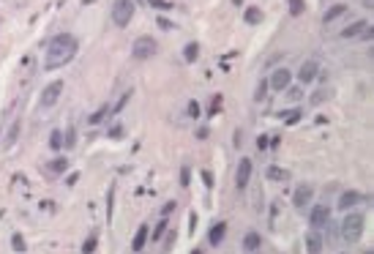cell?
<instances>
[{"label": "cell", "mask_w": 374, "mask_h": 254, "mask_svg": "<svg viewBox=\"0 0 374 254\" xmlns=\"http://www.w3.org/2000/svg\"><path fill=\"white\" fill-rule=\"evenodd\" d=\"M248 181H252V162H248V159H240L238 175H235V183H238V189H246Z\"/></svg>", "instance_id": "obj_9"}, {"label": "cell", "mask_w": 374, "mask_h": 254, "mask_svg": "<svg viewBox=\"0 0 374 254\" xmlns=\"http://www.w3.org/2000/svg\"><path fill=\"white\" fill-rule=\"evenodd\" d=\"M77 55V39L71 33H58L52 41L47 44V58H44V69H60V66L71 63Z\"/></svg>", "instance_id": "obj_1"}, {"label": "cell", "mask_w": 374, "mask_h": 254, "mask_svg": "<svg viewBox=\"0 0 374 254\" xmlns=\"http://www.w3.org/2000/svg\"><path fill=\"white\" fill-rule=\"evenodd\" d=\"M145 238H148V224H142L140 230H137V235H134L132 249H134V251H142V249H145Z\"/></svg>", "instance_id": "obj_15"}, {"label": "cell", "mask_w": 374, "mask_h": 254, "mask_svg": "<svg viewBox=\"0 0 374 254\" xmlns=\"http://www.w3.org/2000/svg\"><path fill=\"white\" fill-rule=\"evenodd\" d=\"M325 98H330V90L325 88L322 93H314V96H311V104H320V101H325Z\"/></svg>", "instance_id": "obj_25"}, {"label": "cell", "mask_w": 374, "mask_h": 254, "mask_svg": "<svg viewBox=\"0 0 374 254\" xmlns=\"http://www.w3.org/2000/svg\"><path fill=\"white\" fill-rule=\"evenodd\" d=\"M306 246H309V251H320L322 249V238L317 232H311L309 238H306Z\"/></svg>", "instance_id": "obj_19"}, {"label": "cell", "mask_w": 374, "mask_h": 254, "mask_svg": "<svg viewBox=\"0 0 374 254\" xmlns=\"http://www.w3.org/2000/svg\"><path fill=\"white\" fill-rule=\"evenodd\" d=\"M317 71H320V66H317V60H306V63L298 69V79L301 82H311V79L317 77Z\"/></svg>", "instance_id": "obj_10"}, {"label": "cell", "mask_w": 374, "mask_h": 254, "mask_svg": "<svg viewBox=\"0 0 374 254\" xmlns=\"http://www.w3.org/2000/svg\"><path fill=\"white\" fill-rule=\"evenodd\" d=\"M360 235H363V216L360 213H350L344 216V221H341V240L344 243H358Z\"/></svg>", "instance_id": "obj_2"}, {"label": "cell", "mask_w": 374, "mask_h": 254, "mask_svg": "<svg viewBox=\"0 0 374 254\" xmlns=\"http://www.w3.org/2000/svg\"><path fill=\"white\" fill-rule=\"evenodd\" d=\"M358 200H360L358 191H344V194H341V200H339V208H341V210H347V208H352Z\"/></svg>", "instance_id": "obj_16"}, {"label": "cell", "mask_w": 374, "mask_h": 254, "mask_svg": "<svg viewBox=\"0 0 374 254\" xmlns=\"http://www.w3.org/2000/svg\"><path fill=\"white\" fill-rule=\"evenodd\" d=\"M183 58L189 60V63H194V60L199 58V47H197V44H186V49H183Z\"/></svg>", "instance_id": "obj_20"}, {"label": "cell", "mask_w": 374, "mask_h": 254, "mask_svg": "<svg viewBox=\"0 0 374 254\" xmlns=\"http://www.w3.org/2000/svg\"><path fill=\"white\" fill-rule=\"evenodd\" d=\"M224 235H227V224H224V221H219V224L210 227V232H208V243H210V246H219L221 240H224Z\"/></svg>", "instance_id": "obj_11"}, {"label": "cell", "mask_w": 374, "mask_h": 254, "mask_svg": "<svg viewBox=\"0 0 374 254\" xmlns=\"http://www.w3.org/2000/svg\"><path fill=\"white\" fill-rule=\"evenodd\" d=\"M60 93H63V82L60 79H55V82H49L47 88H44V93H41V107H55L58 104V98H60Z\"/></svg>", "instance_id": "obj_5"}, {"label": "cell", "mask_w": 374, "mask_h": 254, "mask_svg": "<svg viewBox=\"0 0 374 254\" xmlns=\"http://www.w3.org/2000/svg\"><path fill=\"white\" fill-rule=\"evenodd\" d=\"M243 20H246V25H260V22H263V11H260V9H254V6H252V9H246Z\"/></svg>", "instance_id": "obj_17"}, {"label": "cell", "mask_w": 374, "mask_h": 254, "mask_svg": "<svg viewBox=\"0 0 374 254\" xmlns=\"http://www.w3.org/2000/svg\"><path fill=\"white\" fill-rule=\"evenodd\" d=\"M156 55V41L151 39V36H140V39L134 41V47H132V58L134 60H148V58H153Z\"/></svg>", "instance_id": "obj_4"}, {"label": "cell", "mask_w": 374, "mask_h": 254, "mask_svg": "<svg viewBox=\"0 0 374 254\" xmlns=\"http://www.w3.org/2000/svg\"><path fill=\"white\" fill-rule=\"evenodd\" d=\"M11 249H14V251H25V249H28L25 240H22V235H14V238H11Z\"/></svg>", "instance_id": "obj_24"}, {"label": "cell", "mask_w": 374, "mask_h": 254, "mask_svg": "<svg viewBox=\"0 0 374 254\" xmlns=\"http://www.w3.org/2000/svg\"><path fill=\"white\" fill-rule=\"evenodd\" d=\"M268 178H271V181H284L287 172L282 170V167H268Z\"/></svg>", "instance_id": "obj_21"}, {"label": "cell", "mask_w": 374, "mask_h": 254, "mask_svg": "<svg viewBox=\"0 0 374 254\" xmlns=\"http://www.w3.org/2000/svg\"><path fill=\"white\" fill-rule=\"evenodd\" d=\"M134 17V0H115L112 3V22L117 28H126Z\"/></svg>", "instance_id": "obj_3"}, {"label": "cell", "mask_w": 374, "mask_h": 254, "mask_svg": "<svg viewBox=\"0 0 374 254\" xmlns=\"http://www.w3.org/2000/svg\"><path fill=\"white\" fill-rule=\"evenodd\" d=\"M60 145H63V132H52V137H49V148L58 151Z\"/></svg>", "instance_id": "obj_22"}, {"label": "cell", "mask_w": 374, "mask_h": 254, "mask_svg": "<svg viewBox=\"0 0 374 254\" xmlns=\"http://www.w3.org/2000/svg\"><path fill=\"white\" fill-rule=\"evenodd\" d=\"M189 115H191V117H197V115H199V107H197V104H194V101H191V104H189Z\"/></svg>", "instance_id": "obj_32"}, {"label": "cell", "mask_w": 374, "mask_h": 254, "mask_svg": "<svg viewBox=\"0 0 374 254\" xmlns=\"http://www.w3.org/2000/svg\"><path fill=\"white\" fill-rule=\"evenodd\" d=\"M366 25H369V22H363V20H360V22L350 25V28H344V30H341V39H355V36H360V33H363V28H366Z\"/></svg>", "instance_id": "obj_14"}, {"label": "cell", "mask_w": 374, "mask_h": 254, "mask_svg": "<svg viewBox=\"0 0 374 254\" xmlns=\"http://www.w3.org/2000/svg\"><path fill=\"white\" fill-rule=\"evenodd\" d=\"M148 3L153 6V9H170L172 3H167V0H148Z\"/></svg>", "instance_id": "obj_29"}, {"label": "cell", "mask_w": 374, "mask_h": 254, "mask_svg": "<svg viewBox=\"0 0 374 254\" xmlns=\"http://www.w3.org/2000/svg\"><path fill=\"white\" fill-rule=\"evenodd\" d=\"M309 221H311V227H314V230L325 227L328 221H330V208H328V205H314V208H311Z\"/></svg>", "instance_id": "obj_6"}, {"label": "cell", "mask_w": 374, "mask_h": 254, "mask_svg": "<svg viewBox=\"0 0 374 254\" xmlns=\"http://www.w3.org/2000/svg\"><path fill=\"white\" fill-rule=\"evenodd\" d=\"M109 134L117 140V137H123V129H120V126H112V129H109Z\"/></svg>", "instance_id": "obj_31"}, {"label": "cell", "mask_w": 374, "mask_h": 254, "mask_svg": "<svg viewBox=\"0 0 374 254\" xmlns=\"http://www.w3.org/2000/svg\"><path fill=\"white\" fill-rule=\"evenodd\" d=\"M311 197H314V189H311L309 183H303V186H298L295 189V197H292V205H295L298 210H303L311 202Z\"/></svg>", "instance_id": "obj_7"}, {"label": "cell", "mask_w": 374, "mask_h": 254, "mask_svg": "<svg viewBox=\"0 0 374 254\" xmlns=\"http://www.w3.org/2000/svg\"><path fill=\"white\" fill-rule=\"evenodd\" d=\"M93 249H96V238H88V240L82 243V251L88 254V251H93Z\"/></svg>", "instance_id": "obj_28"}, {"label": "cell", "mask_w": 374, "mask_h": 254, "mask_svg": "<svg viewBox=\"0 0 374 254\" xmlns=\"http://www.w3.org/2000/svg\"><path fill=\"white\" fill-rule=\"evenodd\" d=\"M344 11H347V6H333V9L325 11V17H322V20H325V25H328V22H333L336 17H341Z\"/></svg>", "instance_id": "obj_18"}, {"label": "cell", "mask_w": 374, "mask_h": 254, "mask_svg": "<svg viewBox=\"0 0 374 254\" xmlns=\"http://www.w3.org/2000/svg\"><path fill=\"white\" fill-rule=\"evenodd\" d=\"M44 170H47V172H52V175H60V172H66V170H68V159H66V156L52 159V162H47Z\"/></svg>", "instance_id": "obj_12"}, {"label": "cell", "mask_w": 374, "mask_h": 254, "mask_svg": "<svg viewBox=\"0 0 374 254\" xmlns=\"http://www.w3.org/2000/svg\"><path fill=\"white\" fill-rule=\"evenodd\" d=\"M363 6L366 9H374V0H363Z\"/></svg>", "instance_id": "obj_33"}, {"label": "cell", "mask_w": 374, "mask_h": 254, "mask_svg": "<svg viewBox=\"0 0 374 254\" xmlns=\"http://www.w3.org/2000/svg\"><path fill=\"white\" fill-rule=\"evenodd\" d=\"M17 134H20V123H14V126H11V132H9V137H6L3 145H6V148L14 145V142H17Z\"/></svg>", "instance_id": "obj_23"}, {"label": "cell", "mask_w": 374, "mask_h": 254, "mask_svg": "<svg viewBox=\"0 0 374 254\" xmlns=\"http://www.w3.org/2000/svg\"><path fill=\"white\" fill-rule=\"evenodd\" d=\"M164 230H167V219H161V221H159V227H156V230H153V240L159 238V235L164 232Z\"/></svg>", "instance_id": "obj_27"}, {"label": "cell", "mask_w": 374, "mask_h": 254, "mask_svg": "<svg viewBox=\"0 0 374 254\" xmlns=\"http://www.w3.org/2000/svg\"><path fill=\"white\" fill-rule=\"evenodd\" d=\"M260 246H263V238H260L257 232H248L246 238H243V249L246 251H257Z\"/></svg>", "instance_id": "obj_13"}, {"label": "cell", "mask_w": 374, "mask_h": 254, "mask_svg": "<svg viewBox=\"0 0 374 254\" xmlns=\"http://www.w3.org/2000/svg\"><path fill=\"white\" fill-rule=\"evenodd\" d=\"M290 11H292V14H301V11H303V0H290Z\"/></svg>", "instance_id": "obj_26"}, {"label": "cell", "mask_w": 374, "mask_h": 254, "mask_svg": "<svg viewBox=\"0 0 374 254\" xmlns=\"http://www.w3.org/2000/svg\"><path fill=\"white\" fill-rule=\"evenodd\" d=\"M290 79H292V74L287 71V69H276L268 85H271L273 90H287V88H290Z\"/></svg>", "instance_id": "obj_8"}, {"label": "cell", "mask_w": 374, "mask_h": 254, "mask_svg": "<svg viewBox=\"0 0 374 254\" xmlns=\"http://www.w3.org/2000/svg\"><path fill=\"white\" fill-rule=\"evenodd\" d=\"M265 93H268V82H265V79H263V82H260V88H257V98H263Z\"/></svg>", "instance_id": "obj_30"}]
</instances>
